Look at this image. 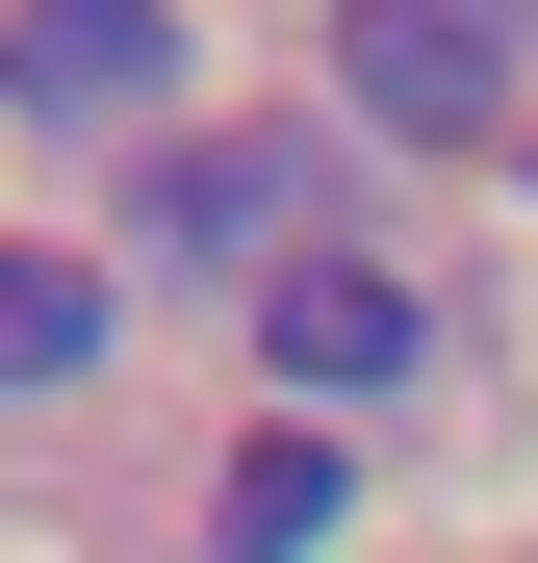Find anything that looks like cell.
Masks as SVG:
<instances>
[{
    "label": "cell",
    "mask_w": 538,
    "mask_h": 563,
    "mask_svg": "<svg viewBox=\"0 0 538 563\" xmlns=\"http://www.w3.org/2000/svg\"><path fill=\"white\" fill-rule=\"evenodd\" d=\"M206 538H231V563H308V538H333V435H256L231 487H206Z\"/></svg>",
    "instance_id": "5"
},
{
    "label": "cell",
    "mask_w": 538,
    "mask_h": 563,
    "mask_svg": "<svg viewBox=\"0 0 538 563\" xmlns=\"http://www.w3.org/2000/svg\"><path fill=\"white\" fill-rule=\"evenodd\" d=\"M77 358H103V282L77 256H0V385H77Z\"/></svg>",
    "instance_id": "6"
},
{
    "label": "cell",
    "mask_w": 538,
    "mask_h": 563,
    "mask_svg": "<svg viewBox=\"0 0 538 563\" xmlns=\"http://www.w3.org/2000/svg\"><path fill=\"white\" fill-rule=\"evenodd\" d=\"M154 231L231 256V282H283V256H308V154H283V129H256V154H154Z\"/></svg>",
    "instance_id": "4"
},
{
    "label": "cell",
    "mask_w": 538,
    "mask_h": 563,
    "mask_svg": "<svg viewBox=\"0 0 538 563\" xmlns=\"http://www.w3.org/2000/svg\"><path fill=\"white\" fill-rule=\"evenodd\" d=\"M256 333H283V385H410V282L385 256H283Z\"/></svg>",
    "instance_id": "3"
},
{
    "label": "cell",
    "mask_w": 538,
    "mask_h": 563,
    "mask_svg": "<svg viewBox=\"0 0 538 563\" xmlns=\"http://www.w3.org/2000/svg\"><path fill=\"white\" fill-rule=\"evenodd\" d=\"M513 26L538 0H359V103L385 129H487L513 103Z\"/></svg>",
    "instance_id": "1"
},
{
    "label": "cell",
    "mask_w": 538,
    "mask_h": 563,
    "mask_svg": "<svg viewBox=\"0 0 538 563\" xmlns=\"http://www.w3.org/2000/svg\"><path fill=\"white\" fill-rule=\"evenodd\" d=\"M154 0H0V103H26V129H129L154 103Z\"/></svg>",
    "instance_id": "2"
}]
</instances>
